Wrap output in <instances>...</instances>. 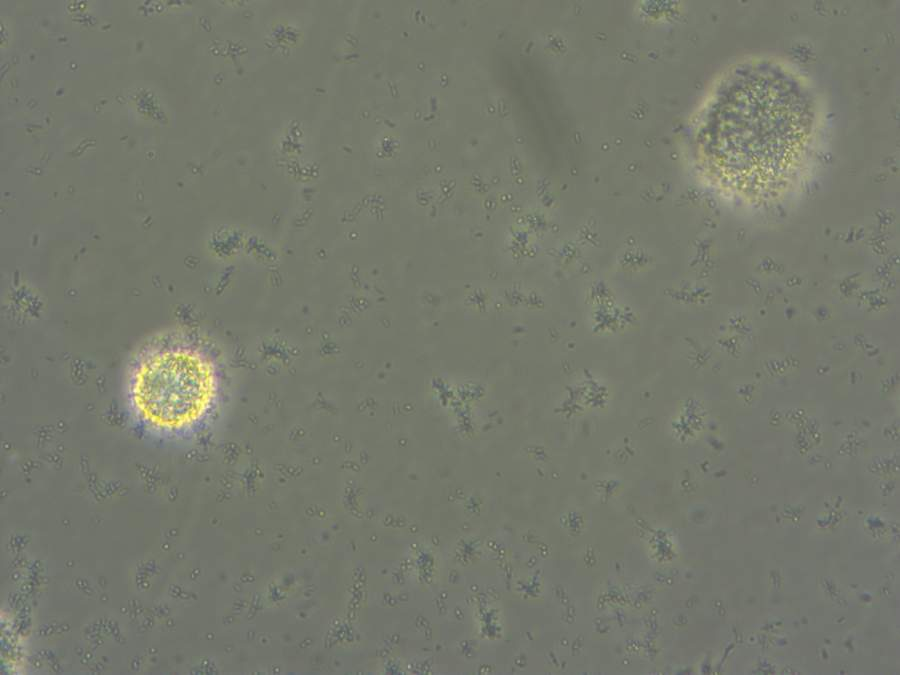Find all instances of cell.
I'll use <instances>...</instances> for the list:
<instances>
[{
    "instance_id": "cell-1",
    "label": "cell",
    "mask_w": 900,
    "mask_h": 675,
    "mask_svg": "<svg viewBox=\"0 0 900 675\" xmlns=\"http://www.w3.org/2000/svg\"><path fill=\"white\" fill-rule=\"evenodd\" d=\"M123 394L129 418L140 433L162 441L188 440L215 420L224 394L223 373L202 345L168 340L138 357Z\"/></svg>"
}]
</instances>
